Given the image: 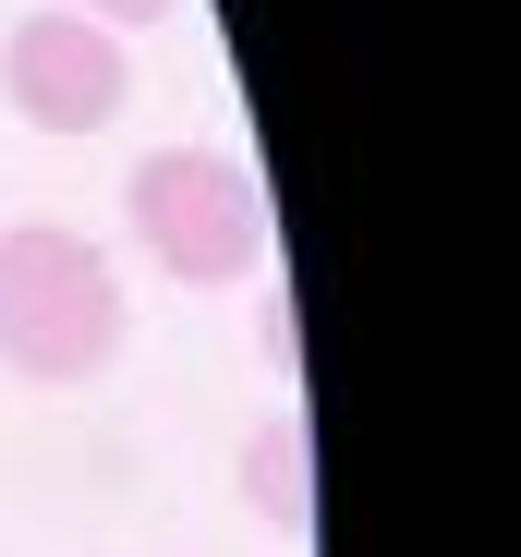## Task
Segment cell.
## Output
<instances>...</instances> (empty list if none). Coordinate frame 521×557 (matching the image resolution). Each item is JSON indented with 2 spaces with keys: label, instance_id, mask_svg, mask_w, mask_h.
Wrapping results in <instances>:
<instances>
[{
  "label": "cell",
  "instance_id": "cell-4",
  "mask_svg": "<svg viewBox=\"0 0 521 557\" xmlns=\"http://www.w3.org/2000/svg\"><path fill=\"white\" fill-rule=\"evenodd\" d=\"M243 497L268 509L291 545L315 533V436H303V412H268V424L243 436Z\"/></svg>",
  "mask_w": 521,
  "mask_h": 557
},
{
  "label": "cell",
  "instance_id": "cell-2",
  "mask_svg": "<svg viewBox=\"0 0 521 557\" xmlns=\"http://www.w3.org/2000/svg\"><path fill=\"white\" fill-rule=\"evenodd\" d=\"M122 207H134V243L183 278V292H231V278L268 267V195H255V170L219 158V146H158V158H134Z\"/></svg>",
  "mask_w": 521,
  "mask_h": 557
},
{
  "label": "cell",
  "instance_id": "cell-1",
  "mask_svg": "<svg viewBox=\"0 0 521 557\" xmlns=\"http://www.w3.org/2000/svg\"><path fill=\"white\" fill-rule=\"evenodd\" d=\"M122 351V278L85 231H0V363L25 388H85Z\"/></svg>",
  "mask_w": 521,
  "mask_h": 557
},
{
  "label": "cell",
  "instance_id": "cell-3",
  "mask_svg": "<svg viewBox=\"0 0 521 557\" xmlns=\"http://www.w3.org/2000/svg\"><path fill=\"white\" fill-rule=\"evenodd\" d=\"M0 98H13L37 134H110V122H122V98H134L122 37L49 0V13H25L13 37H0Z\"/></svg>",
  "mask_w": 521,
  "mask_h": 557
},
{
  "label": "cell",
  "instance_id": "cell-5",
  "mask_svg": "<svg viewBox=\"0 0 521 557\" xmlns=\"http://www.w3.org/2000/svg\"><path fill=\"white\" fill-rule=\"evenodd\" d=\"M61 13H85V25H170L183 0H61Z\"/></svg>",
  "mask_w": 521,
  "mask_h": 557
}]
</instances>
